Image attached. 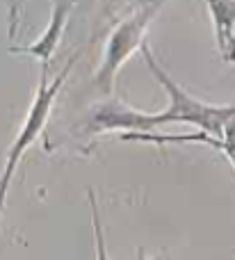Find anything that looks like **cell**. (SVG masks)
Returning a JSON list of instances; mask_svg holds the SVG:
<instances>
[{"instance_id":"cell-1","label":"cell","mask_w":235,"mask_h":260,"mask_svg":"<svg viewBox=\"0 0 235 260\" xmlns=\"http://www.w3.org/2000/svg\"><path fill=\"white\" fill-rule=\"evenodd\" d=\"M149 69L153 76L160 80V85L167 89L169 94V108L158 114H140L135 110H123V108H100L91 119V128L94 130H108V128H128V130H149L155 126H164V123L183 121V123H194L204 133L213 135V139H222L224 130L231 121H235V105H208L204 101L190 96L183 87L169 78V73L158 64L146 46H142Z\"/></svg>"},{"instance_id":"cell-2","label":"cell","mask_w":235,"mask_h":260,"mask_svg":"<svg viewBox=\"0 0 235 260\" xmlns=\"http://www.w3.org/2000/svg\"><path fill=\"white\" fill-rule=\"evenodd\" d=\"M158 7L160 5H149V7H144V9H137L130 18H126L123 23H119V25L114 27V32L108 39L103 64H100L98 73H96V80H94L100 91H105V94L112 91V82H114V78H117L119 69H121V64L142 46L146 27H149L151 18L155 16Z\"/></svg>"},{"instance_id":"cell-3","label":"cell","mask_w":235,"mask_h":260,"mask_svg":"<svg viewBox=\"0 0 235 260\" xmlns=\"http://www.w3.org/2000/svg\"><path fill=\"white\" fill-rule=\"evenodd\" d=\"M71 64H73V62L66 64V69H64V71L57 76V80L53 82V87L46 85L48 71L41 73V82H39V91H37V101H35V105H32L30 114H27L25 123H23L21 133H18L16 144L12 146V151H9V155H7V167H5L3 180H0V208H3V201H5V194H7V185H9V178H12L14 167H16V162L21 160L23 151H25V148L32 144V139H35L37 135L41 133V128H44L46 119H48L50 105H53V101H55V96H57V91H59V87H62V82H64V78H66V73H69V69H71Z\"/></svg>"},{"instance_id":"cell-4","label":"cell","mask_w":235,"mask_h":260,"mask_svg":"<svg viewBox=\"0 0 235 260\" xmlns=\"http://www.w3.org/2000/svg\"><path fill=\"white\" fill-rule=\"evenodd\" d=\"M210 14L215 18V32H217V46L224 62H235V3H208Z\"/></svg>"},{"instance_id":"cell-5","label":"cell","mask_w":235,"mask_h":260,"mask_svg":"<svg viewBox=\"0 0 235 260\" xmlns=\"http://www.w3.org/2000/svg\"><path fill=\"white\" fill-rule=\"evenodd\" d=\"M69 7H71L69 3H57V5H55L53 21H50L46 35L41 37L35 46H30V48H18L21 53H30V55H35V57H39L41 62H44V71H48V59H50V55H53L59 35H62V25H64V18H66Z\"/></svg>"},{"instance_id":"cell-6","label":"cell","mask_w":235,"mask_h":260,"mask_svg":"<svg viewBox=\"0 0 235 260\" xmlns=\"http://www.w3.org/2000/svg\"><path fill=\"white\" fill-rule=\"evenodd\" d=\"M183 142H187V139H194V142H204V144H210V146L219 148V151L224 153V155L228 157V162L235 167V121H231L224 130V137L222 139H213L208 137V135H185V137H181Z\"/></svg>"},{"instance_id":"cell-7","label":"cell","mask_w":235,"mask_h":260,"mask_svg":"<svg viewBox=\"0 0 235 260\" xmlns=\"http://www.w3.org/2000/svg\"><path fill=\"white\" fill-rule=\"evenodd\" d=\"M89 203H91V217H94L96 260H108V249H105V240H103V229H100V217H98V208H96V199H94V192H91V189H89Z\"/></svg>"},{"instance_id":"cell-8","label":"cell","mask_w":235,"mask_h":260,"mask_svg":"<svg viewBox=\"0 0 235 260\" xmlns=\"http://www.w3.org/2000/svg\"><path fill=\"white\" fill-rule=\"evenodd\" d=\"M140 260H144V258H142V256H140ZM155 260H160V258H155Z\"/></svg>"}]
</instances>
